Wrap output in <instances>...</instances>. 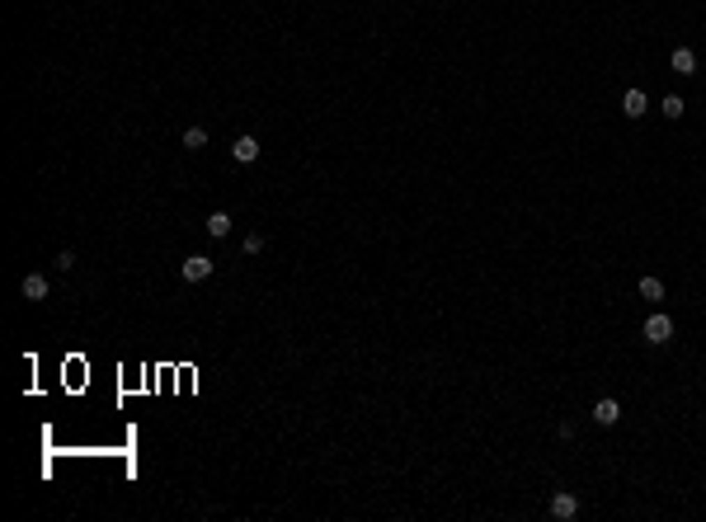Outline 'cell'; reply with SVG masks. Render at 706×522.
I'll use <instances>...</instances> for the list:
<instances>
[{"instance_id":"obj_1","label":"cell","mask_w":706,"mask_h":522,"mask_svg":"<svg viewBox=\"0 0 706 522\" xmlns=\"http://www.w3.org/2000/svg\"><path fill=\"white\" fill-rule=\"evenodd\" d=\"M212 269L217 264L207 259V254H189V259L179 264V278H184V283H203V278H212Z\"/></svg>"},{"instance_id":"obj_2","label":"cell","mask_w":706,"mask_h":522,"mask_svg":"<svg viewBox=\"0 0 706 522\" xmlns=\"http://www.w3.org/2000/svg\"><path fill=\"white\" fill-rule=\"evenodd\" d=\"M668 339H673V320H668L664 310H654L645 320V344H668Z\"/></svg>"},{"instance_id":"obj_3","label":"cell","mask_w":706,"mask_h":522,"mask_svg":"<svg viewBox=\"0 0 706 522\" xmlns=\"http://www.w3.org/2000/svg\"><path fill=\"white\" fill-rule=\"evenodd\" d=\"M574 513H579V499H574L570 489H556V494H551V518L570 522V518H574Z\"/></svg>"},{"instance_id":"obj_4","label":"cell","mask_w":706,"mask_h":522,"mask_svg":"<svg viewBox=\"0 0 706 522\" xmlns=\"http://www.w3.org/2000/svg\"><path fill=\"white\" fill-rule=\"evenodd\" d=\"M231 155L240 160V165H255V160H259V141H255V136H235Z\"/></svg>"},{"instance_id":"obj_5","label":"cell","mask_w":706,"mask_h":522,"mask_svg":"<svg viewBox=\"0 0 706 522\" xmlns=\"http://www.w3.org/2000/svg\"><path fill=\"white\" fill-rule=\"evenodd\" d=\"M19 292L29 296V301H42V296H47V278H42V273H24Z\"/></svg>"},{"instance_id":"obj_6","label":"cell","mask_w":706,"mask_h":522,"mask_svg":"<svg viewBox=\"0 0 706 522\" xmlns=\"http://www.w3.org/2000/svg\"><path fill=\"white\" fill-rule=\"evenodd\" d=\"M617 419H622V405H617V400H598V405H593V424L612 428Z\"/></svg>"},{"instance_id":"obj_7","label":"cell","mask_w":706,"mask_h":522,"mask_svg":"<svg viewBox=\"0 0 706 522\" xmlns=\"http://www.w3.org/2000/svg\"><path fill=\"white\" fill-rule=\"evenodd\" d=\"M645 104H650L645 90H636V85H631L627 95H622V113H627V118H641V113H645Z\"/></svg>"},{"instance_id":"obj_8","label":"cell","mask_w":706,"mask_h":522,"mask_svg":"<svg viewBox=\"0 0 706 522\" xmlns=\"http://www.w3.org/2000/svg\"><path fill=\"white\" fill-rule=\"evenodd\" d=\"M668 61H673V71H678V76H692V71H697L692 47H673V57H668Z\"/></svg>"},{"instance_id":"obj_9","label":"cell","mask_w":706,"mask_h":522,"mask_svg":"<svg viewBox=\"0 0 706 522\" xmlns=\"http://www.w3.org/2000/svg\"><path fill=\"white\" fill-rule=\"evenodd\" d=\"M207 235H212V240L231 235V212H212V216H207Z\"/></svg>"},{"instance_id":"obj_10","label":"cell","mask_w":706,"mask_h":522,"mask_svg":"<svg viewBox=\"0 0 706 522\" xmlns=\"http://www.w3.org/2000/svg\"><path fill=\"white\" fill-rule=\"evenodd\" d=\"M641 296L645 301H664V283L659 278H641Z\"/></svg>"},{"instance_id":"obj_11","label":"cell","mask_w":706,"mask_h":522,"mask_svg":"<svg viewBox=\"0 0 706 522\" xmlns=\"http://www.w3.org/2000/svg\"><path fill=\"white\" fill-rule=\"evenodd\" d=\"M203 146H207V132L203 127H189L184 132V151H203Z\"/></svg>"},{"instance_id":"obj_12","label":"cell","mask_w":706,"mask_h":522,"mask_svg":"<svg viewBox=\"0 0 706 522\" xmlns=\"http://www.w3.org/2000/svg\"><path fill=\"white\" fill-rule=\"evenodd\" d=\"M664 113H668V118H683V99H678V95H664Z\"/></svg>"},{"instance_id":"obj_13","label":"cell","mask_w":706,"mask_h":522,"mask_svg":"<svg viewBox=\"0 0 706 522\" xmlns=\"http://www.w3.org/2000/svg\"><path fill=\"white\" fill-rule=\"evenodd\" d=\"M259 250H264V235L250 231V235H245V254H259Z\"/></svg>"}]
</instances>
